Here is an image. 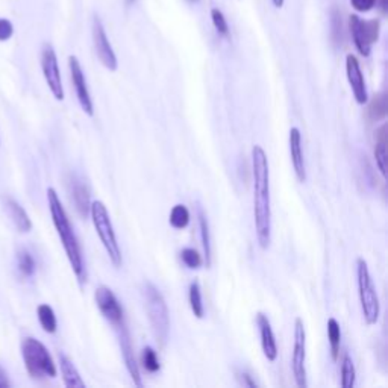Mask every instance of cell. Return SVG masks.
Segmentation results:
<instances>
[{
    "label": "cell",
    "instance_id": "obj_1",
    "mask_svg": "<svg viewBox=\"0 0 388 388\" xmlns=\"http://www.w3.org/2000/svg\"><path fill=\"white\" fill-rule=\"evenodd\" d=\"M253 175V215L255 231L261 249H267L272 241V206H270V172L269 159L261 146L252 149Z\"/></svg>",
    "mask_w": 388,
    "mask_h": 388
},
{
    "label": "cell",
    "instance_id": "obj_2",
    "mask_svg": "<svg viewBox=\"0 0 388 388\" xmlns=\"http://www.w3.org/2000/svg\"><path fill=\"white\" fill-rule=\"evenodd\" d=\"M47 202H49V210L52 215V222L56 232L60 235V240L62 243V248L67 253V258L70 261V266L76 274L81 283L87 281V272H85L83 257L81 250V244L76 239V234L73 231V226L69 220V215L65 213L64 206L61 203V199L58 193L55 192V188H47Z\"/></svg>",
    "mask_w": 388,
    "mask_h": 388
},
{
    "label": "cell",
    "instance_id": "obj_3",
    "mask_svg": "<svg viewBox=\"0 0 388 388\" xmlns=\"http://www.w3.org/2000/svg\"><path fill=\"white\" fill-rule=\"evenodd\" d=\"M22 356L27 373L34 380L55 377L56 366L47 347L34 337H27L22 342Z\"/></svg>",
    "mask_w": 388,
    "mask_h": 388
},
{
    "label": "cell",
    "instance_id": "obj_4",
    "mask_svg": "<svg viewBox=\"0 0 388 388\" xmlns=\"http://www.w3.org/2000/svg\"><path fill=\"white\" fill-rule=\"evenodd\" d=\"M143 295L146 299V308L150 325H152L156 342L161 347L166 346L170 330V316L166 300L161 295V291L154 286L152 282H146L143 287Z\"/></svg>",
    "mask_w": 388,
    "mask_h": 388
},
{
    "label": "cell",
    "instance_id": "obj_5",
    "mask_svg": "<svg viewBox=\"0 0 388 388\" xmlns=\"http://www.w3.org/2000/svg\"><path fill=\"white\" fill-rule=\"evenodd\" d=\"M90 214H91V220L94 223V228H96V232L103 244V248H105L108 253L112 266L119 269L121 266V250L119 248L117 236H116L114 228H112V223L105 203L100 201L91 202Z\"/></svg>",
    "mask_w": 388,
    "mask_h": 388
},
{
    "label": "cell",
    "instance_id": "obj_6",
    "mask_svg": "<svg viewBox=\"0 0 388 388\" xmlns=\"http://www.w3.org/2000/svg\"><path fill=\"white\" fill-rule=\"evenodd\" d=\"M356 278H358V295L359 302H361L363 316L367 325H376L380 320V297L372 281L370 272L364 258H358L356 261Z\"/></svg>",
    "mask_w": 388,
    "mask_h": 388
},
{
    "label": "cell",
    "instance_id": "obj_7",
    "mask_svg": "<svg viewBox=\"0 0 388 388\" xmlns=\"http://www.w3.org/2000/svg\"><path fill=\"white\" fill-rule=\"evenodd\" d=\"M349 31L356 51L363 56H368L372 52V46L380 40L381 23L380 20H363L354 14L349 17Z\"/></svg>",
    "mask_w": 388,
    "mask_h": 388
},
{
    "label": "cell",
    "instance_id": "obj_8",
    "mask_svg": "<svg viewBox=\"0 0 388 388\" xmlns=\"http://www.w3.org/2000/svg\"><path fill=\"white\" fill-rule=\"evenodd\" d=\"M307 333L304 326V320L296 319L295 321V344H293L291 355V370L295 375V381L299 388H307Z\"/></svg>",
    "mask_w": 388,
    "mask_h": 388
},
{
    "label": "cell",
    "instance_id": "obj_9",
    "mask_svg": "<svg viewBox=\"0 0 388 388\" xmlns=\"http://www.w3.org/2000/svg\"><path fill=\"white\" fill-rule=\"evenodd\" d=\"M41 69L47 87H49L53 98L60 102L64 100V87L61 81L58 58H56V53L51 44H46L41 51Z\"/></svg>",
    "mask_w": 388,
    "mask_h": 388
},
{
    "label": "cell",
    "instance_id": "obj_10",
    "mask_svg": "<svg viewBox=\"0 0 388 388\" xmlns=\"http://www.w3.org/2000/svg\"><path fill=\"white\" fill-rule=\"evenodd\" d=\"M93 41H94V49H96L100 62L105 65L108 70L116 72L119 67L117 56L108 40L105 27H103V23L98 15H94L93 18Z\"/></svg>",
    "mask_w": 388,
    "mask_h": 388
},
{
    "label": "cell",
    "instance_id": "obj_11",
    "mask_svg": "<svg viewBox=\"0 0 388 388\" xmlns=\"http://www.w3.org/2000/svg\"><path fill=\"white\" fill-rule=\"evenodd\" d=\"M94 297H96V304L102 312V316L105 317L111 325L119 326L120 323L125 321V312H123L120 302L117 300L116 295L112 293L111 288H108L105 286H100L96 290V295H94Z\"/></svg>",
    "mask_w": 388,
    "mask_h": 388
},
{
    "label": "cell",
    "instance_id": "obj_12",
    "mask_svg": "<svg viewBox=\"0 0 388 388\" xmlns=\"http://www.w3.org/2000/svg\"><path fill=\"white\" fill-rule=\"evenodd\" d=\"M69 67H70V74H72V82L74 91H76V96L79 100V105L83 109L85 114H88L90 117L94 116V108H93V100L90 96V91L87 87V81H85V74L81 67V64L78 61L76 56H70L69 58Z\"/></svg>",
    "mask_w": 388,
    "mask_h": 388
},
{
    "label": "cell",
    "instance_id": "obj_13",
    "mask_svg": "<svg viewBox=\"0 0 388 388\" xmlns=\"http://www.w3.org/2000/svg\"><path fill=\"white\" fill-rule=\"evenodd\" d=\"M116 328H117V333H119L121 355H123V359H125V364H126L128 372L132 377V382H134V385H137V387H143V381H141V376H140V368H138L137 359H135V355H134V347H132L131 335H129V330L125 325V321H123V323H120Z\"/></svg>",
    "mask_w": 388,
    "mask_h": 388
},
{
    "label": "cell",
    "instance_id": "obj_14",
    "mask_svg": "<svg viewBox=\"0 0 388 388\" xmlns=\"http://www.w3.org/2000/svg\"><path fill=\"white\" fill-rule=\"evenodd\" d=\"M346 73H347V81L350 83V88H352L356 103H359V105H366V103L368 102V94H367L363 72H361V67H359L356 56L347 55Z\"/></svg>",
    "mask_w": 388,
    "mask_h": 388
},
{
    "label": "cell",
    "instance_id": "obj_15",
    "mask_svg": "<svg viewBox=\"0 0 388 388\" xmlns=\"http://www.w3.org/2000/svg\"><path fill=\"white\" fill-rule=\"evenodd\" d=\"M290 154H291V164L295 168L296 178L299 182L307 181V170H305V159L304 152H302V134L297 128L290 129Z\"/></svg>",
    "mask_w": 388,
    "mask_h": 388
},
{
    "label": "cell",
    "instance_id": "obj_16",
    "mask_svg": "<svg viewBox=\"0 0 388 388\" xmlns=\"http://www.w3.org/2000/svg\"><path fill=\"white\" fill-rule=\"evenodd\" d=\"M257 323L260 328V335H261V346H262V352L266 355L269 361H274L278 358V346H276V340H274L273 329L270 325V320L267 316H264L262 312H258L257 316Z\"/></svg>",
    "mask_w": 388,
    "mask_h": 388
},
{
    "label": "cell",
    "instance_id": "obj_17",
    "mask_svg": "<svg viewBox=\"0 0 388 388\" xmlns=\"http://www.w3.org/2000/svg\"><path fill=\"white\" fill-rule=\"evenodd\" d=\"M6 210H8V214L9 217H11L13 223L15 225V228L23 232V234H27L31 229H32V222L29 219V215H27L25 208L18 203L17 201H14V199L8 197L6 199Z\"/></svg>",
    "mask_w": 388,
    "mask_h": 388
},
{
    "label": "cell",
    "instance_id": "obj_18",
    "mask_svg": "<svg viewBox=\"0 0 388 388\" xmlns=\"http://www.w3.org/2000/svg\"><path fill=\"white\" fill-rule=\"evenodd\" d=\"M72 199L79 215L85 219L90 214V192L87 185H83L78 179H73L72 181Z\"/></svg>",
    "mask_w": 388,
    "mask_h": 388
},
{
    "label": "cell",
    "instance_id": "obj_19",
    "mask_svg": "<svg viewBox=\"0 0 388 388\" xmlns=\"http://www.w3.org/2000/svg\"><path fill=\"white\" fill-rule=\"evenodd\" d=\"M58 359H60V368H61L64 384L72 388H85V382L82 381L78 368L72 363V359L64 354H60Z\"/></svg>",
    "mask_w": 388,
    "mask_h": 388
},
{
    "label": "cell",
    "instance_id": "obj_20",
    "mask_svg": "<svg viewBox=\"0 0 388 388\" xmlns=\"http://www.w3.org/2000/svg\"><path fill=\"white\" fill-rule=\"evenodd\" d=\"M387 126L382 125L380 129H377L376 134V146H375V159H376V166L377 170H380L381 175L385 178L387 176Z\"/></svg>",
    "mask_w": 388,
    "mask_h": 388
},
{
    "label": "cell",
    "instance_id": "obj_21",
    "mask_svg": "<svg viewBox=\"0 0 388 388\" xmlns=\"http://www.w3.org/2000/svg\"><path fill=\"white\" fill-rule=\"evenodd\" d=\"M387 111H388L387 94L380 93L372 99L370 105H368V109H367V114L372 121H381L387 117Z\"/></svg>",
    "mask_w": 388,
    "mask_h": 388
},
{
    "label": "cell",
    "instance_id": "obj_22",
    "mask_svg": "<svg viewBox=\"0 0 388 388\" xmlns=\"http://www.w3.org/2000/svg\"><path fill=\"white\" fill-rule=\"evenodd\" d=\"M36 316H39L40 325L47 334H55L56 333V328H58V321H56L55 311L52 309L51 305L41 304L39 308H36Z\"/></svg>",
    "mask_w": 388,
    "mask_h": 388
},
{
    "label": "cell",
    "instance_id": "obj_23",
    "mask_svg": "<svg viewBox=\"0 0 388 388\" xmlns=\"http://www.w3.org/2000/svg\"><path fill=\"white\" fill-rule=\"evenodd\" d=\"M199 228H201L205 264H206V267H210L211 266V236H210V226H208V220L202 211V208H199Z\"/></svg>",
    "mask_w": 388,
    "mask_h": 388
},
{
    "label": "cell",
    "instance_id": "obj_24",
    "mask_svg": "<svg viewBox=\"0 0 388 388\" xmlns=\"http://www.w3.org/2000/svg\"><path fill=\"white\" fill-rule=\"evenodd\" d=\"M328 338L330 346V356H333L334 361H337L340 355V343H342V329H340L338 321L333 317L328 320Z\"/></svg>",
    "mask_w": 388,
    "mask_h": 388
},
{
    "label": "cell",
    "instance_id": "obj_25",
    "mask_svg": "<svg viewBox=\"0 0 388 388\" xmlns=\"http://www.w3.org/2000/svg\"><path fill=\"white\" fill-rule=\"evenodd\" d=\"M330 40H333V43L337 47L342 46L344 40L342 13H340V9L335 6L330 9Z\"/></svg>",
    "mask_w": 388,
    "mask_h": 388
},
{
    "label": "cell",
    "instance_id": "obj_26",
    "mask_svg": "<svg viewBox=\"0 0 388 388\" xmlns=\"http://www.w3.org/2000/svg\"><path fill=\"white\" fill-rule=\"evenodd\" d=\"M170 225L175 229H184L190 223V211L184 205H175L170 211Z\"/></svg>",
    "mask_w": 388,
    "mask_h": 388
},
{
    "label": "cell",
    "instance_id": "obj_27",
    "mask_svg": "<svg viewBox=\"0 0 388 388\" xmlns=\"http://www.w3.org/2000/svg\"><path fill=\"white\" fill-rule=\"evenodd\" d=\"M188 299H190V307H192V311H193V314L196 316V319H203L205 308H203V304H202L201 286H199L197 281L192 282L190 295H188Z\"/></svg>",
    "mask_w": 388,
    "mask_h": 388
},
{
    "label": "cell",
    "instance_id": "obj_28",
    "mask_svg": "<svg viewBox=\"0 0 388 388\" xmlns=\"http://www.w3.org/2000/svg\"><path fill=\"white\" fill-rule=\"evenodd\" d=\"M17 266H18V270H20V273H22V276H25V278L34 276L36 264H35V260L32 255L27 250L23 249L17 253Z\"/></svg>",
    "mask_w": 388,
    "mask_h": 388
},
{
    "label": "cell",
    "instance_id": "obj_29",
    "mask_svg": "<svg viewBox=\"0 0 388 388\" xmlns=\"http://www.w3.org/2000/svg\"><path fill=\"white\" fill-rule=\"evenodd\" d=\"M356 380L355 366L350 355H344L342 361V387L343 388H354Z\"/></svg>",
    "mask_w": 388,
    "mask_h": 388
},
{
    "label": "cell",
    "instance_id": "obj_30",
    "mask_svg": "<svg viewBox=\"0 0 388 388\" xmlns=\"http://www.w3.org/2000/svg\"><path fill=\"white\" fill-rule=\"evenodd\" d=\"M141 363L149 373H156L159 370V359L155 350L152 347H145L143 354H141Z\"/></svg>",
    "mask_w": 388,
    "mask_h": 388
},
{
    "label": "cell",
    "instance_id": "obj_31",
    "mask_svg": "<svg viewBox=\"0 0 388 388\" xmlns=\"http://www.w3.org/2000/svg\"><path fill=\"white\" fill-rule=\"evenodd\" d=\"M181 260L185 264L187 267L190 269H199L203 264V260L201 257V253H199L196 249L187 248L181 252Z\"/></svg>",
    "mask_w": 388,
    "mask_h": 388
},
{
    "label": "cell",
    "instance_id": "obj_32",
    "mask_svg": "<svg viewBox=\"0 0 388 388\" xmlns=\"http://www.w3.org/2000/svg\"><path fill=\"white\" fill-rule=\"evenodd\" d=\"M211 18H213V25L215 27V31L219 32V35L225 36V39L226 36H229V25H228V22H226V18L220 9L214 8L211 11Z\"/></svg>",
    "mask_w": 388,
    "mask_h": 388
},
{
    "label": "cell",
    "instance_id": "obj_33",
    "mask_svg": "<svg viewBox=\"0 0 388 388\" xmlns=\"http://www.w3.org/2000/svg\"><path fill=\"white\" fill-rule=\"evenodd\" d=\"M14 34V26L8 18H0V43H5Z\"/></svg>",
    "mask_w": 388,
    "mask_h": 388
},
{
    "label": "cell",
    "instance_id": "obj_34",
    "mask_svg": "<svg viewBox=\"0 0 388 388\" xmlns=\"http://www.w3.org/2000/svg\"><path fill=\"white\" fill-rule=\"evenodd\" d=\"M358 13H368L376 5V0H350Z\"/></svg>",
    "mask_w": 388,
    "mask_h": 388
},
{
    "label": "cell",
    "instance_id": "obj_35",
    "mask_svg": "<svg viewBox=\"0 0 388 388\" xmlns=\"http://www.w3.org/2000/svg\"><path fill=\"white\" fill-rule=\"evenodd\" d=\"M239 377H240V382H241L244 387H250V388H257V387H258V384L252 380V376H250L249 373H244V372H243V373L239 375Z\"/></svg>",
    "mask_w": 388,
    "mask_h": 388
},
{
    "label": "cell",
    "instance_id": "obj_36",
    "mask_svg": "<svg viewBox=\"0 0 388 388\" xmlns=\"http://www.w3.org/2000/svg\"><path fill=\"white\" fill-rule=\"evenodd\" d=\"M11 387V382L8 380V373L4 370V367L0 366V388H8Z\"/></svg>",
    "mask_w": 388,
    "mask_h": 388
},
{
    "label": "cell",
    "instance_id": "obj_37",
    "mask_svg": "<svg viewBox=\"0 0 388 388\" xmlns=\"http://www.w3.org/2000/svg\"><path fill=\"white\" fill-rule=\"evenodd\" d=\"M283 2H286V0H273V5L276 8H282Z\"/></svg>",
    "mask_w": 388,
    "mask_h": 388
},
{
    "label": "cell",
    "instance_id": "obj_38",
    "mask_svg": "<svg viewBox=\"0 0 388 388\" xmlns=\"http://www.w3.org/2000/svg\"><path fill=\"white\" fill-rule=\"evenodd\" d=\"M137 2V0H126V5L131 6V5H134Z\"/></svg>",
    "mask_w": 388,
    "mask_h": 388
},
{
    "label": "cell",
    "instance_id": "obj_39",
    "mask_svg": "<svg viewBox=\"0 0 388 388\" xmlns=\"http://www.w3.org/2000/svg\"><path fill=\"white\" fill-rule=\"evenodd\" d=\"M382 9H384V11L387 9V0H382Z\"/></svg>",
    "mask_w": 388,
    "mask_h": 388
},
{
    "label": "cell",
    "instance_id": "obj_40",
    "mask_svg": "<svg viewBox=\"0 0 388 388\" xmlns=\"http://www.w3.org/2000/svg\"><path fill=\"white\" fill-rule=\"evenodd\" d=\"M187 2H188V4H193V5H194V4H197V2H199V0H187Z\"/></svg>",
    "mask_w": 388,
    "mask_h": 388
}]
</instances>
